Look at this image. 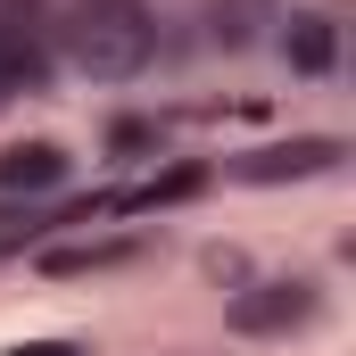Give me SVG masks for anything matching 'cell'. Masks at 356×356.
<instances>
[{
	"mask_svg": "<svg viewBox=\"0 0 356 356\" xmlns=\"http://www.w3.org/2000/svg\"><path fill=\"white\" fill-rule=\"evenodd\" d=\"M50 50H67L91 83H133L158 58V17L149 0H67V17H50Z\"/></svg>",
	"mask_w": 356,
	"mask_h": 356,
	"instance_id": "6da1fadb",
	"label": "cell"
},
{
	"mask_svg": "<svg viewBox=\"0 0 356 356\" xmlns=\"http://www.w3.org/2000/svg\"><path fill=\"white\" fill-rule=\"evenodd\" d=\"M315 315H323V290H315L307 273L241 282V290H232V307H224V323H232L241 340H290V332H307Z\"/></svg>",
	"mask_w": 356,
	"mask_h": 356,
	"instance_id": "7a4b0ae2",
	"label": "cell"
},
{
	"mask_svg": "<svg viewBox=\"0 0 356 356\" xmlns=\"http://www.w3.org/2000/svg\"><path fill=\"white\" fill-rule=\"evenodd\" d=\"M340 166H348V141L340 133H290V141H257V149L224 158L216 175L249 182V191H273V182H315V175H340Z\"/></svg>",
	"mask_w": 356,
	"mask_h": 356,
	"instance_id": "3957f363",
	"label": "cell"
},
{
	"mask_svg": "<svg viewBox=\"0 0 356 356\" xmlns=\"http://www.w3.org/2000/svg\"><path fill=\"white\" fill-rule=\"evenodd\" d=\"M273 50L290 58V75H332L340 67V17L332 8H290V17H273Z\"/></svg>",
	"mask_w": 356,
	"mask_h": 356,
	"instance_id": "277c9868",
	"label": "cell"
},
{
	"mask_svg": "<svg viewBox=\"0 0 356 356\" xmlns=\"http://www.w3.org/2000/svg\"><path fill=\"white\" fill-rule=\"evenodd\" d=\"M67 175H75V158L58 141H8L0 149V191L8 199H50V191H67Z\"/></svg>",
	"mask_w": 356,
	"mask_h": 356,
	"instance_id": "5b68a950",
	"label": "cell"
},
{
	"mask_svg": "<svg viewBox=\"0 0 356 356\" xmlns=\"http://www.w3.org/2000/svg\"><path fill=\"white\" fill-rule=\"evenodd\" d=\"M50 25H0V99L17 91H42L50 83Z\"/></svg>",
	"mask_w": 356,
	"mask_h": 356,
	"instance_id": "8992f818",
	"label": "cell"
},
{
	"mask_svg": "<svg viewBox=\"0 0 356 356\" xmlns=\"http://www.w3.org/2000/svg\"><path fill=\"white\" fill-rule=\"evenodd\" d=\"M273 17H282V0H207V42L224 58H241V50L273 42Z\"/></svg>",
	"mask_w": 356,
	"mask_h": 356,
	"instance_id": "52a82bcc",
	"label": "cell"
},
{
	"mask_svg": "<svg viewBox=\"0 0 356 356\" xmlns=\"http://www.w3.org/2000/svg\"><path fill=\"white\" fill-rule=\"evenodd\" d=\"M141 257V232H108V241H50L42 249V273H58V282H75V273H116Z\"/></svg>",
	"mask_w": 356,
	"mask_h": 356,
	"instance_id": "ba28073f",
	"label": "cell"
},
{
	"mask_svg": "<svg viewBox=\"0 0 356 356\" xmlns=\"http://www.w3.org/2000/svg\"><path fill=\"white\" fill-rule=\"evenodd\" d=\"M207 182H216V166H166V175L116 191V216H158V207H182V199H199Z\"/></svg>",
	"mask_w": 356,
	"mask_h": 356,
	"instance_id": "9c48e42d",
	"label": "cell"
},
{
	"mask_svg": "<svg viewBox=\"0 0 356 356\" xmlns=\"http://www.w3.org/2000/svg\"><path fill=\"white\" fill-rule=\"evenodd\" d=\"M158 133H166L158 116H116V124H108V149H116V158H141V149H158Z\"/></svg>",
	"mask_w": 356,
	"mask_h": 356,
	"instance_id": "30bf717a",
	"label": "cell"
},
{
	"mask_svg": "<svg viewBox=\"0 0 356 356\" xmlns=\"http://www.w3.org/2000/svg\"><path fill=\"white\" fill-rule=\"evenodd\" d=\"M0 25H50V0H0Z\"/></svg>",
	"mask_w": 356,
	"mask_h": 356,
	"instance_id": "8fae6325",
	"label": "cell"
},
{
	"mask_svg": "<svg viewBox=\"0 0 356 356\" xmlns=\"http://www.w3.org/2000/svg\"><path fill=\"white\" fill-rule=\"evenodd\" d=\"M207 273H216V282H249V257H241V249H207Z\"/></svg>",
	"mask_w": 356,
	"mask_h": 356,
	"instance_id": "7c38bea8",
	"label": "cell"
},
{
	"mask_svg": "<svg viewBox=\"0 0 356 356\" xmlns=\"http://www.w3.org/2000/svg\"><path fill=\"white\" fill-rule=\"evenodd\" d=\"M0 356H83V340H17V348H0Z\"/></svg>",
	"mask_w": 356,
	"mask_h": 356,
	"instance_id": "4fadbf2b",
	"label": "cell"
}]
</instances>
